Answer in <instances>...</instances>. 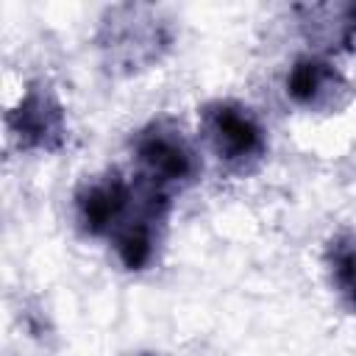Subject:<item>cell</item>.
Instances as JSON below:
<instances>
[{
  "label": "cell",
  "instance_id": "1",
  "mask_svg": "<svg viewBox=\"0 0 356 356\" xmlns=\"http://www.w3.org/2000/svg\"><path fill=\"white\" fill-rule=\"evenodd\" d=\"M95 44L111 75H136L156 67L170 53L172 22L156 6H111L100 17Z\"/></svg>",
  "mask_w": 356,
  "mask_h": 356
},
{
  "label": "cell",
  "instance_id": "2",
  "mask_svg": "<svg viewBox=\"0 0 356 356\" xmlns=\"http://www.w3.org/2000/svg\"><path fill=\"white\" fill-rule=\"evenodd\" d=\"M128 147L134 175L172 197L192 186L203 172L200 147L172 117H153L139 125L131 134Z\"/></svg>",
  "mask_w": 356,
  "mask_h": 356
},
{
  "label": "cell",
  "instance_id": "3",
  "mask_svg": "<svg viewBox=\"0 0 356 356\" xmlns=\"http://www.w3.org/2000/svg\"><path fill=\"white\" fill-rule=\"evenodd\" d=\"M197 134L220 167L236 175L256 170L270 150L264 120L248 103L234 97H214L203 103L197 114Z\"/></svg>",
  "mask_w": 356,
  "mask_h": 356
},
{
  "label": "cell",
  "instance_id": "4",
  "mask_svg": "<svg viewBox=\"0 0 356 356\" xmlns=\"http://www.w3.org/2000/svg\"><path fill=\"white\" fill-rule=\"evenodd\" d=\"M136 206V178L106 170L78 184L72 195L75 228L89 239H111Z\"/></svg>",
  "mask_w": 356,
  "mask_h": 356
},
{
  "label": "cell",
  "instance_id": "5",
  "mask_svg": "<svg viewBox=\"0 0 356 356\" xmlns=\"http://www.w3.org/2000/svg\"><path fill=\"white\" fill-rule=\"evenodd\" d=\"M6 134L22 153H56L67 142V111L44 83H28L6 114Z\"/></svg>",
  "mask_w": 356,
  "mask_h": 356
},
{
  "label": "cell",
  "instance_id": "6",
  "mask_svg": "<svg viewBox=\"0 0 356 356\" xmlns=\"http://www.w3.org/2000/svg\"><path fill=\"white\" fill-rule=\"evenodd\" d=\"M284 92L292 106L309 114H337L356 97L350 78L328 58V53L317 50L303 53L289 64L284 75Z\"/></svg>",
  "mask_w": 356,
  "mask_h": 356
},
{
  "label": "cell",
  "instance_id": "7",
  "mask_svg": "<svg viewBox=\"0 0 356 356\" xmlns=\"http://www.w3.org/2000/svg\"><path fill=\"white\" fill-rule=\"evenodd\" d=\"M325 270L337 295L356 312V231H342L328 242Z\"/></svg>",
  "mask_w": 356,
  "mask_h": 356
},
{
  "label": "cell",
  "instance_id": "8",
  "mask_svg": "<svg viewBox=\"0 0 356 356\" xmlns=\"http://www.w3.org/2000/svg\"><path fill=\"white\" fill-rule=\"evenodd\" d=\"M142 356H156V353H142Z\"/></svg>",
  "mask_w": 356,
  "mask_h": 356
}]
</instances>
